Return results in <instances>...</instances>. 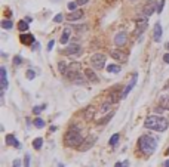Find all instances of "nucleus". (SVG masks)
Masks as SVG:
<instances>
[{
    "mask_svg": "<svg viewBox=\"0 0 169 167\" xmlns=\"http://www.w3.org/2000/svg\"><path fill=\"white\" fill-rule=\"evenodd\" d=\"M168 126H169V121L160 116H148L144 121V127L150 130H156V132H165Z\"/></svg>",
    "mask_w": 169,
    "mask_h": 167,
    "instance_id": "nucleus-1",
    "label": "nucleus"
},
{
    "mask_svg": "<svg viewBox=\"0 0 169 167\" xmlns=\"http://www.w3.org/2000/svg\"><path fill=\"white\" fill-rule=\"evenodd\" d=\"M83 136H82V132H80V127H77V126H73L71 127L67 133H65V136H64V142H65V145L67 146H71V148H79L80 145H82V142H83Z\"/></svg>",
    "mask_w": 169,
    "mask_h": 167,
    "instance_id": "nucleus-2",
    "label": "nucleus"
},
{
    "mask_svg": "<svg viewBox=\"0 0 169 167\" xmlns=\"http://www.w3.org/2000/svg\"><path fill=\"white\" fill-rule=\"evenodd\" d=\"M156 148H157L156 138H151V136H141L139 138V149L145 155H151L153 152H156Z\"/></svg>",
    "mask_w": 169,
    "mask_h": 167,
    "instance_id": "nucleus-3",
    "label": "nucleus"
},
{
    "mask_svg": "<svg viewBox=\"0 0 169 167\" xmlns=\"http://www.w3.org/2000/svg\"><path fill=\"white\" fill-rule=\"evenodd\" d=\"M105 61H107V58H105L102 53H95V55H92V58H91V65H92L95 69H102L104 65H105Z\"/></svg>",
    "mask_w": 169,
    "mask_h": 167,
    "instance_id": "nucleus-4",
    "label": "nucleus"
},
{
    "mask_svg": "<svg viewBox=\"0 0 169 167\" xmlns=\"http://www.w3.org/2000/svg\"><path fill=\"white\" fill-rule=\"evenodd\" d=\"M80 74V64L79 62H73L67 67V71H65V75L70 78V80L74 81V78Z\"/></svg>",
    "mask_w": 169,
    "mask_h": 167,
    "instance_id": "nucleus-5",
    "label": "nucleus"
},
{
    "mask_svg": "<svg viewBox=\"0 0 169 167\" xmlns=\"http://www.w3.org/2000/svg\"><path fill=\"white\" fill-rule=\"evenodd\" d=\"M154 11L157 12V5H156V0H148V2L142 6V13H144L145 18H148L150 15H153Z\"/></svg>",
    "mask_w": 169,
    "mask_h": 167,
    "instance_id": "nucleus-6",
    "label": "nucleus"
},
{
    "mask_svg": "<svg viewBox=\"0 0 169 167\" xmlns=\"http://www.w3.org/2000/svg\"><path fill=\"white\" fill-rule=\"evenodd\" d=\"M96 142V136H88L83 142H82V145L79 146V151H82V152H85V151H88V149H91L92 148V145Z\"/></svg>",
    "mask_w": 169,
    "mask_h": 167,
    "instance_id": "nucleus-7",
    "label": "nucleus"
},
{
    "mask_svg": "<svg viewBox=\"0 0 169 167\" xmlns=\"http://www.w3.org/2000/svg\"><path fill=\"white\" fill-rule=\"evenodd\" d=\"M162 34H163L162 25H160V22H156L154 24V30H153V40L156 43H159L160 40H162Z\"/></svg>",
    "mask_w": 169,
    "mask_h": 167,
    "instance_id": "nucleus-8",
    "label": "nucleus"
},
{
    "mask_svg": "<svg viewBox=\"0 0 169 167\" xmlns=\"http://www.w3.org/2000/svg\"><path fill=\"white\" fill-rule=\"evenodd\" d=\"M126 40H128V34L123 33V31H120V33L116 34V37H114V45L120 47V46H123L125 43H126Z\"/></svg>",
    "mask_w": 169,
    "mask_h": 167,
    "instance_id": "nucleus-9",
    "label": "nucleus"
},
{
    "mask_svg": "<svg viewBox=\"0 0 169 167\" xmlns=\"http://www.w3.org/2000/svg\"><path fill=\"white\" fill-rule=\"evenodd\" d=\"M137 80H138V74H133L132 80L129 81V84H128L126 87H125V89H123V92H122V96H123V98H126V96L129 95V92L133 89V86L137 84Z\"/></svg>",
    "mask_w": 169,
    "mask_h": 167,
    "instance_id": "nucleus-10",
    "label": "nucleus"
},
{
    "mask_svg": "<svg viewBox=\"0 0 169 167\" xmlns=\"http://www.w3.org/2000/svg\"><path fill=\"white\" fill-rule=\"evenodd\" d=\"M147 18L144 19H138L137 21V28H135V34H142L145 30H147Z\"/></svg>",
    "mask_w": 169,
    "mask_h": 167,
    "instance_id": "nucleus-11",
    "label": "nucleus"
},
{
    "mask_svg": "<svg viewBox=\"0 0 169 167\" xmlns=\"http://www.w3.org/2000/svg\"><path fill=\"white\" fill-rule=\"evenodd\" d=\"M85 75H86V78L89 81H92V83H98L100 81V78H98V75L95 74V71L92 68H86L85 69Z\"/></svg>",
    "mask_w": 169,
    "mask_h": 167,
    "instance_id": "nucleus-12",
    "label": "nucleus"
},
{
    "mask_svg": "<svg viewBox=\"0 0 169 167\" xmlns=\"http://www.w3.org/2000/svg\"><path fill=\"white\" fill-rule=\"evenodd\" d=\"M82 18H83V11H79V9L70 12L67 15V19L68 21H79V19H82Z\"/></svg>",
    "mask_w": 169,
    "mask_h": 167,
    "instance_id": "nucleus-13",
    "label": "nucleus"
},
{
    "mask_svg": "<svg viewBox=\"0 0 169 167\" xmlns=\"http://www.w3.org/2000/svg\"><path fill=\"white\" fill-rule=\"evenodd\" d=\"M80 52V45H77V43H71V45L64 50L65 55H77Z\"/></svg>",
    "mask_w": 169,
    "mask_h": 167,
    "instance_id": "nucleus-14",
    "label": "nucleus"
},
{
    "mask_svg": "<svg viewBox=\"0 0 169 167\" xmlns=\"http://www.w3.org/2000/svg\"><path fill=\"white\" fill-rule=\"evenodd\" d=\"M110 55H111V58L113 59H116V61H120V62H125L128 58H126V55L123 53L122 50H111L110 52Z\"/></svg>",
    "mask_w": 169,
    "mask_h": 167,
    "instance_id": "nucleus-15",
    "label": "nucleus"
},
{
    "mask_svg": "<svg viewBox=\"0 0 169 167\" xmlns=\"http://www.w3.org/2000/svg\"><path fill=\"white\" fill-rule=\"evenodd\" d=\"M20 40H21L22 45H34V36H33V34H27V33H24V34H21Z\"/></svg>",
    "mask_w": 169,
    "mask_h": 167,
    "instance_id": "nucleus-16",
    "label": "nucleus"
},
{
    "mask_svg": "<svg viewBox=\"0 0 169 167\" xmlns=\"http://www.w3.org/2000/svg\"><path fill=\"white\" fill-rule=\"evenodd\" d=\"M159 104H160V107H162L163 110H168L169 111V93H165V95L160 96Z\"/></svg>",
    "mask_w": 169,
    "mask_h": 167,
    "instance_id": "nucleus-17",
    "label": "nucleus"
},
{
    "mask_svg": "<svg viewBox=\"0 0 169 167\" xmlns=\"http://www.w3.org/2000/svg\"><path fill=\"white\" fill-rule=\"evenodd\" d=\"M0 75H2V90L7 89V75H6V68L2 67L0 68Z\"/></svg>",
    "mask_w": 169,
    "mask_h": 167,
    "instance_id": "nucleus-18",
    "label": "nucleus"
},
{
    "mask_svg": "<svg viewBox=\"0 0 169 167\" xmlns=\"http://www.w3.org/2000/svg\"><path fill=\"white\" fill-rule=\"evenodd\" d=\"M6 144L7 145H12V146H15V148H21V144L16 140V138L13 136V135H7L6 136Z\"/></svg>",
    "mask_w": 169,
    "mask_h": 167,
    "instance_id": "nucleus-19",
    "label": "nucleus"
},
{
    "mask_svg": "<svg viewBox=\"0 0 169 167\" xmlns=\"http://www.w3.org/2000/svg\"><path fill=\"white\" fill-rule=\"evenodd\" d=\"M120 98H123V96H122L119 92H111L110 96H108V99H107V102H110V104H116V102H119Z\"/></svg>",
    "mask_w": 169,
    "mask_h": 167,
    "instance_id": "nucleus-20",
    "label": "nucleus"
},
{
    "mask_svg": "<svg viewBox=\"0 0 169 167\" xmlns=\"http://www.w3.org/2000/svg\"><path fill=\"white\" fill-rule=\"evenodd\" d=\"M70 34H71V30H70V27H67L64 31H62V36H61V39H59V41L62 43V45H65V43L68 41V39H70Z\"/></svg>",
    "mask_w": 169,
    "mask_h": 167,
    "instance_id": "nucleus-21",
    "label": "nucleus"
},
{
    "mask_svg": "<svg viewBox=\"0 0 169 167\" xmlns=\"http://www.w3.org/2000/svg\"><path fill=\"white\" fill-rule=\"evenodd\" d=\"M94 116H95V107H89V108L85 111V118H86V120H91Z\"/></svg>",
    "mask_w": 169,
    "mask_h": 167,
    "instance_id": "nucleus-22",
    "label": "nucleus"
},
{
    "mask_svg": "<svg viewBox=\"0 0 169 167\" xmlns=\"http://www.w3.org/2000/svg\"><path fill=\"white\" fill-rule=\"evenodd\" d=\"M107 71H108V73H113V74H119V73H120V67H119V65H114V64L107 65Z\"/></svg>",
    "mask_w": 169,
    "mask_h": 167,
    "instance_id": "nucleus-23",
    "label": "nucleus"
},
{
    "mask_svg": "<svg viewBox=\"0 0 169 167\" xmlns=\"http://www.w3.org/2000/svg\"><path fill=\"white\" fill-rule=\"evenodd\" d=\"M0 25H2V28H5V30H12V27H13V22H12L11 19H3Z\"/></svg>",
    "mask_w": 169,
    "mask_h": 167,
    "instance_id": "nucleus-24",
    "label": "nucleus"
},
{
    "mask_svg": "<svg viewBox=\"0 0 169 167\" xmlns=\"http://www.w3.org/2000/svg\"><path fill=\"white\" fill-rule=\"evenodd\" d=\"M18 28H20V31H27L28 30V21H20V24H18Z\"/></svg>",
    "mask_w": 169,
    "mask_h": 167,
    "instance_id": "nucleus-25",
    "label": "nucleus"
},
{
    "mask_svg": "<svg viewBox=\"0 0 169 167\" xmlns=\"http://www.w3.org/2000/svg\"><path fill=\"white\" fill-rule=\"evenodd\" d=\"M42 145H43V139H42V138H36V139L33 140V146H34L36 149H40Z\"/></svg>",
    "mask_w": 169,
    "mask_h": 167,
    "instance_id": "nucleus-26",
    "label": "nucleus"
},
{
    "mask_svg": "<svg viewBox=\"0 0 169 167\" xmlns=\"http://www.w3.org/2000/svg\"><path fill=\"white\" fill-rule=\"evenodd\" d=\"M119 139H120V135H119V133H114V135L110 138V142H108V144H110L111 146H114L116 144L119 142Z\"/></svg>",
    "mask_w": 169,
    "mask_h": 167,
    "instance_id": "nucleus-27",
    "label": "nucleus"
},
{
    "mask_svg": "<svg viewBox=\"0 0 169 167\" xmlns=\"http://www.w3.org/2000/svg\"><path fill=\"white\" fill-rule=\"evenodd\" d=\"M44 108H46V105H40V107H34V108H33V112L36 114V116H39V114H40V112H42Z\"/></svg>",
    "mask_w": 169,
    "mask_h": 167,
    "instance_id": "nucleus-28",
    "label": "nucleus"
},
{
    "mask_svg": "<svg viewBox=\"0 0 169 167\" xmlns=\"http://www.w3.org/2000/svg\"><path fill=\"white\" fill-rule=\"evenodd\" d=\"M58 69H59V73L65 74V71H67V65H65V62H59V64H58Z\"/></svg>",
    "mask_w": 169,
    "mask_h": 167,
    "instance_id": "nucleus-29",
    "label": "nucleus"
},
{
    "mask_svg": "<svg viewBox=\"0 0 169 167\" xmlns=\"http://www.w3.org/2000/svg\"><path fill=\"white\" fill-rule=\"evenodd\" d=\"M34 126L39 127V129H40V127H44V121H43L42 118H36V120H34Z\"/></svg>",
    "mask_w": 169,
    "mask_h": 167,
    "instance_id": "nucleus-30",
    "label": "nucleus"
},
{
    "mask_svg": "<svg viewBox=\"0 0 169 167\" xmlns=\"http://www.w3.org/2000/svg\"><path fill=\"white\" fill-rule=\"evenodd\" d=\"M79 5H77V2H70L68 5H67V7H68V11L70 12H73V11H76V7H77Z\"/></svg>",
    "mask_w": 169,
    "mask_h": 167,
    "instance_id": "nucleus-31",
    "label": "nucleus"
},
{
    "mask_svg": "<svg viewBox=\"0 0 169 167\" xmlns=\"http://www.w3.org/2000/svg\"><path fill=\"white\" fill-rule=\"evenodd\" d=\"M111 117H113V112H110L108 116H107V117H104L102 120H98L96 123H98V124H104V123H107V121H108V120H110Z\"/></svg>",
    "mask_w": 169,
    "mask_h": 167,
    "instance_id": "nucleus-32",
    "label": "nucleus"
},
{
    "mask_svg": "<svg viewBox=\"0 0 169 167\" xmlns=\"http://www.w3.org/2000/svg\"><path fill=\"white\" fill-rule=\"evenodd\" d=\"M163 6H165V0H160L159 5H157V13H162V11H163Z\"/></svg>",
    "mask_w": 169,
    "mask_h": 167,
    "instance_id": "nucleus-33",
    "label": "nucleus"
},
{
    "mask_svg": "<svg viewBox=\"0 0 169 167\" xmlns=\"http://www.w3.org/2000/svg\"><path fill=\"white\" fill-rule=\"evenodd\" d=\"M34 77H36V73L33 71V69H28V71H27V78H28V80H33Z\"/></svg>",
    "mask_w": 169,
    "mask_h": 167,
    "instance_id": "nucleus-34",
    "label": "nucleus"
},
{
    "mask_svg": "<svg viewBox=\"0 0 169 167\" xmlns=\"http://www.w3.org/2000/svg\"><path fill=\"white\" fill-rule=\"evenodd\" d=\"M61 21H62V15H61V13H58V15L53 16V22L58 24V22H61Z\"/></svg>",
    "mask_w": 169,
    "mask_h": 167,
    "instance_id": "nucleus-35",
    "label": "nucleus"
},
{
    "mask_svg": "<svg viewBox=\"0 0 169 167\" xmlns=\"http://www.w3.org/2000/svg\"><path fill=\"white\" fill-rule=\"evenodd\" d=\"M24 167H30V155H28V154L25 155V160H24Z\"/></svg>",
    "mask_w": 169,
    "mask_h": 167,
    "instance_id": "nucleus-36",
    "label": "nucleus"
},
{
    "mask_svg": "<svg viewBox=\"0 0 169 167\" xmlns=\"http://www.w3.org/2000/svg\"><path fill=\"white\" fill-rule=\"evenodd\" d=\"M21 62H22L21 56H15V58H13V64H15V65H20Z\"/></svg>",
    "mask_w": 169,
    "mask_h": 167,
    "instance_id": "nucleus-37",
    "label": "nucleus"
},
{
    "mask_svg": "<svg viewBox=\"0 0 169 167\" xmlns=\"http://www.w3.org/2000/svg\"><path fill=\"white\" fill-rule=\"evenodd\" d=\"M108 108H110V102H105V104L102 105L101 111H102V112H105V111H108Z\"/></svg>",
    "mask_w": 169,
    "mask_h": 167,
    "instance_id": "nucleus-38",
    "label": "nucleus"
},
{
    "mask_svg": "<svg viewBox=\"0 0 169 167\" xmlns=\"http://www.w3.org/2000/svg\"><path fill=\"white\" fill-rule=\"evenodd\" d=\"M53 45H55V41H53V40H50V41H49V45H48V52H49V50H52Z\"/></svg>",
    "mask_w": 169,
    "mask_h": 167,
    "instance_id": "nucleus-39",
    "label": "nucleus"
},
{
    "mask_svg": "<svg viewBox=\"0 0 169 167\" xmlns=\"http://www.w3.org/2000/svg\"><path fill=\"white\" fill-rule=\"evenodd\" d=\"M76 2H77V5L80 6V5H86V3H88V0H76Z\"/></svg>",
    "mask_w": 169,
    "mask_h": 167,
    "instance_id": "nucleus-40",
    "label": "nucleus"
},
{
    "mask_svg": "<svg viewBox=\"0 0 169 167\" xmlns=\"http://www.w3.org/2000/svg\"><path fill=\"white\" fill-rule=\"evenodd\" d=\"M13 167H21V161L20 160H15L13 161Z\"/></svg>",
    "mask_w": 169,
    "mask_h": 167,
    "instance_id": "nucleus-41",
    "label": "nucleus"
},
{
    "mask_svg": "<svg viewBox=\"0 0 169 167\" xmlns=\"http://www.w3.org/2000/svg\"><path fill=\"white\" fill-rule=\"evenodd\" d=\"M163 61L166 64H169V53H165V56H163Z\"/></svg>",
    "mask_w": 169,
    "mask_h": 167,
    "instance_id": "nucleus-42",
    "label": "nucleus"
},
{
    "mask_svg": "<svg viewBox=\"0 0 169 167\" xmlns=\"http://www.w3.org/2000/svg\"><path fill=\"white\" fill-rule=\"evenodd\" d=\"M33 50H39V43H37V41H34V45H33Z\"/></svg>",
    "mask_w": 169,
    "mask_h": 167,
    "instance_id": "nucleus-43",
    "label": "nucleus"
},
{
    "mask_svg": "<svg viewBox=\"0 0 169 167\" xmlns=\"http://www.w3.org/2000/svg\"><path fill=\"white\" fill-rule=\"evenodd\" d=\"M162 167H169V160H166L165 163H163V166Z\"/></svg>",
    "mask_w": 169,
    "mask_h": 167,
    "instance_id": "nucleus-44",
    "label": "nucleus"
},
{
    "mask_svg": "<svg viewBox=\"0 0 169 167\" xmlns=\"http://www.w3.org/2000/svg\"><path fill=\"white\" fill-rule=\"evenodd\" d=\"M114 167H125V166H123V163H116Z\"/></svg>",
    "mask_w": 169,
    "mask_h": 167,
    "instance_id": "nucleus-45",
    "label": "nucleus"
},
{
    "mask_svg": "<svg viewBox=\"0 0 169 167\" xmlns=\"http://www.w3.org/2000/svg\"><path fill=\"white\" fill-rule=\"evenodd\" d=\"M58 167H64V164H62V163H58Z\"/></svg>",
    "mask_w": 169,
    "mask_h": 167,
    "instance_id": "nucleus-46",
    "label": "nucleus"
},
{
    "mask_svg": "<svg viewBox=\"0 0 169 167\" xmlns=\"http://www.w3.org/2000/svg\"><path fill=\"white\" fill-rule=\"evenodd\" d=\"M166 90H168V92H169V84H168V87H166Z\"/></svg>",
    "mask_w": 169,
    "mask_h": 167,
    "instance_id": "nucleus-47",
    "label": "nucleus"
},
{
    "mask_svg": "<svg viewBox=\"0 0 169 167\" xmlns=\"http://www.w3.org/2000/svg\"><path fill=\"white\" fill-rule=\"evenodd\" d=\"M166 49H169V43H168V45H166Z\"/></svg>",
    "mask_w": 169,
    "mask_h": 167,
    "instance_id": "nucleus-48",
    "label": "nucleus"
}]
</instances>
